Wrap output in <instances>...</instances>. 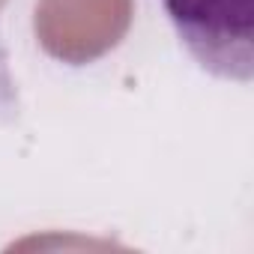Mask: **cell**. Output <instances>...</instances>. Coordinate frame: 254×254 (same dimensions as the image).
<instances>
[{"label":"cell","mask_w":254,"mask_h":254,"mask_svg":"<svg viewBox=\"0 0 254 254\" xmlns=\"http://www.w3.org/2000/svg\"><path fill=\"white\" fill-rule=\"evenodd\" d=\"M162 6L180 42L206 72L227 81H251L254 0H162Z\"/></svg>","instance_id":"1"}]
</instances>
